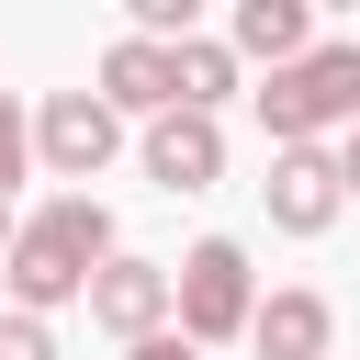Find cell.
Here are the masks:
<instances>
[{
    "label": "cell",
    "instance_id": "6da1fadb",
    "mask_svg": "<svg viewBox=\"0 0 360 360\" xmlns=\"http://www.w3.org/2000/svg\"><path fill=\"white\" fill-rule=\"evenodd\" d=\"M101 259H112V214H101L90 191H56L45 214H22V225H11V259H0V281H11V315L90 304Z\"/></svg>",
    "mask_w": 360,
    "mask_h": 360
},
{
    "label": "cell",
    "instance_id": "7a4b0ae2",
    "mask_svg": "<svg viewBox=\"0 0 360 360\" xmlns=\"http://www.w3.org/2000/svg\"><path fill=\"white\" fill-rule=\"evenodd\" d=\"M259 124H270V146H315L326 124H360V45H315V56L270 68Z\"/></svg>",
    "mask_w": 360,
    "mask_h": 360
},
{
    "label": "cell",
    "instance_id": "3957f363",
    "mask_svg": "<svg viewBox=\"0 0 360 360\" xmlns=\"http://www.w3.org/2000/svg\"><path fill=\"white\" fill-rule=\"evenodd\" d=\"M169 292H180V338H191V349H225V338H248V315H259V281H248V248H236V236H202V248L169 270Z\"/></svg>",
    "mask_w": 360,
    "mask_h": 360
},
{
    "label": "cell",
    "instance_id": "277c9868",
    "mask_svg": "<svg viewBox=\"0 0 360 360\" xmlns=\"http://www.w3.org/2000/svg\"><path fill=\"white\" fill-rule=\"evenodd\" d=\"M112 146H124V112H112L101 90H45V112H34V158H45L56 180H101Z\"/></svg>",
    "mask_w": 360,
    "mask_h": 360
},
{
    "label": "cell",
    "instance_id": "5b68a950",
    "mask_svg": "<svg viewBox=\"0 0 360 360\" xmlns=\"http://www.w3.org/2000/svg\"><path fill=\"white\" fill-rule=\"evenodd\" d=\"M259 202H270V225H281V236H326V225H338V202H349V180H338V158H326V146H270Z\"/></svg>",
    "mask_w": 360,
    "mask_h": 360
},
{
    "label": "cell",
    "instance_id": "8992f818",
    "mask_svg": "<svg viewBox=\"0 0 360 360\" xmlns=\"http://www.w3.org/2000/svg\"><path fill=\"white\" fill-rule=\"evenodd\" d=\"M169 315H180V292H169V259H101V281H90V326H112L124 349L135 338H169Z\"/></svg>",
    "mask_w": 360,
    "mask_h": 360
},
{
    "label": "cell",
    "instance_id": "52a82bcc",
    "mask_svg": "<svg viewBox=\"0 0 360 360\" xmlns=\"http://www.w3.org/2000/svg\"><path fill=\"white\" fill-rule=\"evenodd\" d=\"M146 180L158 191H214L225 180V124L214 112H158L146 124Z\"/></svg>",
    "mask_w": 360,
    "mask_h": 360
},
{
    "label": "cell",
    "instance_id": "ba28073f",
    "mask_svg": "<svg viewBox=\"0 0 360 360\" xmlns=\"http://www.w3.org/2000/svg\"><path fill=\"white\" fill-rule=\"evenodd\" d=\"M326 338H338L326 292H270V304L248 315V349H259V360H338Z\"/></svg>",
    "mask_w": 360,
    "mask_h": 360
},
{
    "label": "cell",
    "instance_id": "9c48e42d",
    "mask_svg": "<svg viewBox=\"0 0 360 360\" xmlns=\"http://www.w3.org/2000/svg\"><path fill=\"white\" fill-rule=\"evenodd\" d=\"M101 101H112V112H146V124L180 112V101H169V45H146V34L101 45Z\"/></svg>",
    "mask_w": 360,
    "mask_h": 360
},
{
    "label": "cell",
    "instance_id": "30bf717a",
    "mask_svg": "<svg viewBox=\"0 0 360 360\" xmlns=\"http://www.w3.org/2000/svg\"><path fill=\"white\" fill-rule=\"evenodd\" d=\"M225 45L292 68V56H315V22H304V0H236V34H225Z\"/></svg>",
    "mask_w": 360,
    "mask_h": 360
},
{
    "label": "cell",
    "instance_id": "8fae6325",
    "mask_svg": "<svg viewBox=\"0 0 360 360\" xmlns=\"http://www.w3.org/2000/svg\"><path fill=\"white\" fill-rule=\"evenodd\" d=\"M225 90H236V45H225V34H180V45H169V101H180V112H214Z\"/></svg>",
    "mask_w": 360,
    "mask_h": 360
},
{
    "label": "cell",
    "instance_id": "7c38bea8",
    "mask_svg": "<svg viewBox=\"0 0 360 360\" xmlns=\"http://www.w3.org/2000/svg\"><path fill=\"white\" fill-rule=\"evenodd\" d=\"M22 158H34V124H22V101H11V90H0V191H11V180H22Z\"/></svg>",
    "mask_w": 360,
    "mask_h": 360
},
{
    "label": "cell",
    "instance_id": "4fadbf2b",
    "mask_svg": "<svg viewBox=\"0 0 360 360\" xmlns=\"http://www.w3.org/2000/svg\"><path fill=\"white\" fill-rule=\"evenodd\" d=\"M0 360H56V338H45V315H0Z\"/></svg>",
    "mask_w": 360,
    "mask_h": 360
},
{
    "label": "cell",
    "instance_id": "5bb4252c",
    "mask_svg": "<svg viewBox=\"0 0 360 360\" xmlns=\"http://www.w3.org/2000/svg\"><path fill=\"white\" fill-rule=\"evenodd\" d=\"M124 360H202V349H191V338H180V326H169V338H135V349H124Z\"/></svg>",
    "mask_w": 360,
    "mask_h": 360
},
{
    "label": "cell",
    "instance_id": "9a60e30c",
    "mask_svg": "<svg viewBox=\"0 0 360 360\" xmlns=\"http://www.w3.org/2000/svg\"><path fill=\"white\" fill-rule=\"evenodd\" d=\"M338 180H349V191H360V124H349V146H338Z\"/></svg>",
    "mask_w": 360,
    "mask_h": 360
},
{
    "label": "cell",
    "instance_id": "2e32d148",
    "mask_svg": "<svg viewBox=\"0 0 360 360\" xmlns=\"http://www.w3.org/2000/svg\"><path fill=\"white\" fill-rule=\"evenodd\" d=\"M11 225H22V214H11V191H0V259H11Z\"/></svg>",
    "mask_w": 360,
    "mask_h": 360
},
{
    "label": "cell",
    "instance_id": "e0dca14e",
    "mask_svg": "<svg viewBox=\"0 0 360 360\" xmlns=\"http://www.w3.org/2000/svg\"><path fill=\"white\" fill-rule=\"evenodd\" d=\"M349 45H360V34H349Z\"/></svg>",
    "mask_w": 360,
    "mask_h": 360
}]
</instances>
